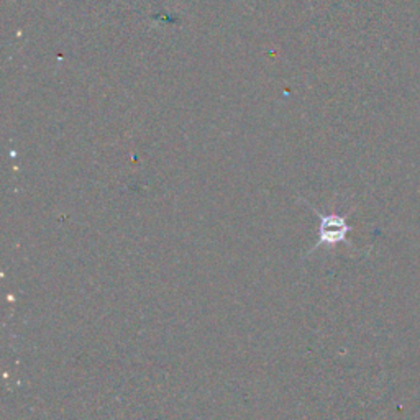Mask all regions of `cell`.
<instances>
[{"mask_svg":"<svg viewBox=\"0 0 420 420\" xmlns=\"http://www.w3.org/2000/svg\"><path fill=\"white\" fill-rule=\"evenodd\" d=\"M313 212L320 219V225H318V240L313 247V250L320 247H336L340 243H347V235L350 232V225L347 219L343 215L336 214H322L320 210Z\"/></svg>","mask_w":420,"mask_h":420,"instance_id":"cell-1","label":"cell"}]
</instances>
